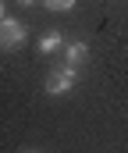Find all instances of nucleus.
I'll return each mask as SVG.
<instances>
[{
  "label": "nucleus",
  "mask_w": 128,
  "mask_h": 153,
  "mask_svg": "<svg viewBox=\"0 0 128 153\" xmlns=\"http://www.w3.org/2000/svg\"><path fill=\"white\" fill-rule=\"evenodd\" d=\"M0 46H4V36H0Z\"/></svg>",
  "instance_id": "6e6552de"
},
{
  "label": "nucleus",
  "mask_w": 128,
  "mask_h": 153,
  "mask_svg": "<svg viewBox=\"0 0 128 153\" xmlns=\"http://www.w3.org/2000/svg\"><path fill=\"white\" fill-rule=\"evenodd\" d=\"M39 4L50 11V14H68V11H75L78 0H39Z\"/></svg>",
  "instance_id": "39448f33"
},
{
  "label": "nucleus",
  "mask_w": 128,
  "mask_h": 153,
  "mask_svg": "<svg viewBox=\"0 0 128 153\" xmlns=\"http://www.w3.org/2000/svg\"><path fill=\"white\" fill-rule=\"evenodd\" d=\"M78 85V68L75 64H68V68H53L46 82H43V89L50 93V96H64V93H71Z\"/></svg>",
  "instance_id": "f257e3e1"
},
{
  "label": "nucleus",
  "mask_w": 128,
  "mask_h": 153,
  "mask_svg": "<svg viewBox=\"0 0 128 153\" xmlns=\"http://www.w3.org/2000/svg\"><path fill=\"white\" fill-rule=\"evenodd\" d=\"M0 36H4V46L7 50H18V46H25V39H29V32H25V25L18 22V18H0Z\"/></svg>",
  "instance_id": "f03ea898"
},
{
  "label": "nucleus",
  "mask_w": 128,
  "mask_h": 153,
  "mask_svg": "<svg viewBox=\"0 0 128 153\" xmlns=\"http://www.w3.org/2000/svg\"><path fill=\"white\" fill-rule=\"evenodd\" d=\"M4 14H7V11H4V0H0V18H4Z\"/></svg>",
  "instance_id": "0eeeda50"
},
{
  "label": "nucleus",
  "mask_w": 128,
  "mask_h": 153,
  "mask_svg": "<svg viewBox=\"0 0 128 153\" xmlns=\"http://www.w3.org/2000/svg\"><path fill=\"white\" fill-rule=\"evenodd\" d=\"M36 46H39V53H57V50H64V36H61L57 29H46Z\"/></svg>",
  "instance_id": "20e7f679"
},
{
  "label": "nucleus",
  "mask_w": 128,
  "mask_h": 153,
  "mask_svg": "<svg viewBox=\"0 0 128 153\" xmlns=\"http://www.w3.org/2000/svg\"><path fill=\"white\" fill-rule=\"evenodd\" d=\"M18 4H21V7H32V4H36V0H18Z\"/></svg>",
  "instance_id": "423d86ee"
},
{
  "label": "nucleus",
  "mask_w": 128,
  "mask_h": 153,
  "mask_svg": "<svg viewBox=\"0 0 128 153\" xmlns=\"http://www.w3.org/2000/svg\"><path fill=\"white\" fill-rule=\"evenodd\" d=\"M64 57H68V64H82L85 57H89V43L85 39H71V43H64Z\"/></svg>",
  "instance_id": "7ed1b4c3"
}]
</instances>
